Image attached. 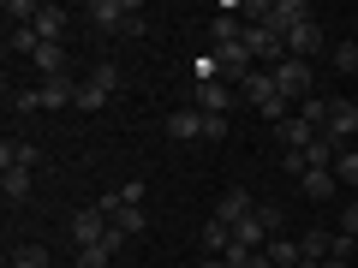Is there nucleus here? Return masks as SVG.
Segmentation results:
<instances>
[{
  "instance_id": "nucleus-26",
  "label": "nucleus",
  "mask_w": 358,
  "mask_h": 268,
  "mask_svg": "<svg viewBox=\"0 0 358 268\" xmlns=\"http://www.w3.org/2000/svg\"><path fill=\"white\" fill-rule=\"evenodd\" d=\"M6 268H48V251H42V244H18V251L6 256Z\"/></svg>"
},
{
  "instance_id": "nucleus-28",
  "label": "nucleus",
  "mask_w": 358,
  "mask_h": 268,
  "mask_svg": "<svg viewBox=\"0 0 358 268\" xmlns=\"http://www.w3.org/2000/svg\"><path fill=\"white\" fill-rule=\"evenodd\" d=\"M36 48H42V42H36V30H30V24L24 30H6V54H36Z\"/></svg>"
},
{
  "instance_id": "nucleus-25",
  "label": "nucleus",
  "mask_w": 358,
  "mask_h": 268,
  "mask_svg": "<svg viewBox=\"0 0 358 268\" xmlns=\"http://www.w3.org/2000/svg\"><path fill=\"white\" fill-rule=\"evenodd\" d=\"M192 77H197V84H227V72H221L215 48H203V54H197V60H192Z\"/></svg>"
},
{
  "instance_id": "nucleus-1",
  "label": "nucleus",
  "mask_w": 358,
  "mask_h": 268,
  "mask_svg": "<svg viewBox=\"0 0 358 268\" xmlns=\"http://www.w3.org/2000/svg\"><path fill=\"white\" fill-rule=\"evenodd\" d=\"M239 96H245V102H251L257 114L268 119V126H281V119H293V102H287L281 89H275V77H268V72H251V77L239 84Z\"/></svg>"
},
{
  "instance_id": "nucleus-10",
  "label": "nucleus",
  "mask_w": 358,
  "mask_h": 268,
  "mask_svg": "<svg viewBox=\"0 0 358 268\" xmlns=\"http://www.w3.org/2000/svg\"><path fill=\"white\" fill-rule=\"evenodd\" d=\"M72 239H78V251L108 239V215H102V203H90V209H78V215H72Z\"/></svg>"
},
{
  "instance_id": "nucleus-14",
  "label": "nucleus",
  "mask_w": 358,
  "mask_h": 268,
  "mask_svg": "<svg viewBox=\"0 0 358 268\" xmlns=\"http://www.w3.org/2000/svg\"><path fill=\"white\" fill-rule=\"evenodd\" d=\"M299 185H305V197H310V203H329V197L341 191L334 167H310V173H299Z\"/></svg>"
},
{
  "instance_id": "nucleus-21",
  "label": "nucleus",
  "mask_w": 358,
  "mask_h": 268,
  "mask_svg": "<svg viewBox=\"0 0 358 268\" xmlns=\"http://www.w3.org/2000/svg\"><path fill=\"white\" fill-rule=\"evenodd\" d=\"M30 60H36V72H42V77H66V54H60V42H42Z\"/></svg>"
},
{
  "instance_id": "nucleus-29",
  "label": "nucleus",
  "mask_w": 358,
  "mask_h": 268,
  "mask_svg": "<svg viewBox=\"0 0 358 268\" xmlns=\"http://www.w3.org/2000/svg\"><path fill=\"white\" fill-rule=\"evenodd\" d=\"M329 60H334V72H358V42H334Z\"/></svg>"
},
{
  "instance_id": "nucleus-8",
  "label": "nucleus",
  "mask_w": 358,
  "mask_h": 268,
  "mask_svg": "<svg viewBox=\"0 0 358 268\" xmlns=\"http://www.w3.org/2000/svg\"><path fill=\"white\" fill-rule=\"evenodd\" d=\"M102 215H108V227H114L120 239H138V232H143V209L120 203V191H114V197H102Z\"/></svg>"
},
{
  "instance_id": "nucleus-31",
  "label": "nucleus",
  "mask_w": 358,
  "mask_h": 268,
  "mask_svg": "<svg viewBox=\"0 0 358 268\" xmlns=\"http://www.w3.org/2000/svg\"><path fill=\"white\" fill-rule=\"evenodd\" d=\"M257 215H263L268 239H281V227H287V215H281V209H275V203H263V209H257Z\"/></svg>"
},
{
  "instance_id": "nucleus-6",
  "label": "nucleus",
  "mask_w": 358,
  "mask_h": 268,
  "mask_svg": "<svg viewBox=\"0 0 358 268\" xmlns=\"http://www.w3.org/2000/svg\"><path fill=\"white\" fill-rule=\"evenodd\" d=\"M322 137H329L334 149H346V143L358 137V102H334V107H329V126H322Z\"/></svg>"
},
{
  "instance_id": "nucleus-13",
  "label": "nucleus",
  "mask_w": 358,
  "mask_h": 268,
  "mask_svg": "<svg viewBox=\"0 0 358 268\" xmlns=\"http://www.w3.org/2000/svg\"><path fill=\"white\" fill-rule=\"evenodd\" d=\"M36 96H42V107H54V114L78 107V84H72V77H42V84H36Z\"/></svg>"
},
{
  "instance_id": "nucleus-7",
  "label": "nucleus",
  "mask_w": 358,
  "mask_h": 268,
  "mask_svg": "<svg viewBox=\"0 0 358 268\" xmlns=\"http://www.w3.org/2000/svg\"><path fill=\"white\" fill-rule=\"evenodd\" d=\"M322 48H329V36H322V24H317V18H305V24H299L293 36H287V60H317Z\"/></svg>"
},
{
  "instance_id": "nucleus-35",
  "label": "nucleus",
  "mask_w": 358,
  "mask_h": 268,
  "mask_svg": "<svg viewBox=\"0 0 358 268\" xmlns=\"http://www.w3.org/2000/svg\"><path fill=\"white\" fill-rule=\"evenodd\" d=\"M120 203H131V209H143V185H138V179H126V185H120Z\"/></svg>"
},
{
  "instance_id": "nucleus-15",
  "label": "nucleus",
  "mask_w": 358,
  "mask_h": 268,
  "mask_svg": "<svg viewBox=\"0 0 358 268\" xmlns=\"http://www.w3.org/2000/svg\"><path fill=\"white\" fill-rule=\"evenodd\" d=\"M167 137H173V143L203 137V114H197V107H173V114H167Z\"/></svg>"
},
{
  "instance_id": "nucleus-23",
  "label": "nucleus",
  "mask_w": 358,
  "mask_h": 268,
  "mask_svg": "<svg viewBox=\"0 0 358 268\" xmlns=\"http://www.w3.org/2000/svg\"><path fill=\"white\" fill-rule=\"evenodd\" d=\"M263 256H268L275 268H299V256H305V251H299V244L281 232V239H268V244H263Z\"/></svg>"
},
{
  "instance_id": "nucleus-5",
  "label": "nucleus",
  "mask_w": 358,
  "mask_h": 268,
  "mask_svg": "<svg viewBox=\"0 0 358 268\" xmlns=\"http://www.w3.org/2000/svg\"><path fill=\"white\" fill-rule=\"evenodd\" d=\"M245 48H251V60H268V66H281L287 60V36H275V30H263V24H245Z\"/></svg>"
},
{
  "instance_id": "nucleus-37",
  "label": "nucleus",
  "mask_w": 358,
  "mask_h": 268,
  "mask_svg": "<svg viewBox=\"0 0 358 268\" xmlns=\"http://www.w3.org/2000/svg\"><path fill=\"white\" fill-rule=\"evenodd\" d=\"M245 268H275V262H268L263 251H251V262H245Z\"/></svg>"
},
{
  "instance_id": "nucleus-27",
  "label": "nucleus",
  "mask_w": 358,
  "mask_h": 268,
  "mask_svg": "<svg viewBox=\"0 0 358 268\" xmlns=\"http://www.w3.org/2000/svg\"><path fill=\"white\" fill-rule=\"evenodd\" d=\"M334 179L358 191V149H341V155H334Z\"/></svg>"
},
{
  "instance_id": "nucleus-39",
  "label": "nucleus",
  "mask_w": 358,
  "mask_h": 268,
  "mask_svg": "<svg viewBox=\"0 0 358 268\" xmlns=\"http://www.w3.org/2000/svg\"><path fill=\"white\" fill-rule=\"evenodd\" d=\"M352 256H358V239H352Z\"/></svg>"
},
{
  "instance_id": "nucleus-33",
  "label": "nucleus",
  "mask_w": 358,
  "mask_h": 268,
  "mask_svg": "<svg viewBox=\"0 0 358 268\" xmlns=\"http://www.w3.org/2000/svg\"><path fill=\"white\" fill-rule=\"evenodd\" d=\"M341 239H358V197L341 209Z\"/></svg>"
},
{
  "instance_id": "nucleus-12",
  "label": "nucleus",
  "mask_w": 358,
  "mask_h": 268,
  "mask_svg": "<svg viewBox=\"0 0 358 268\" xmlns=\"http://www.w3.org/2000/svg\"><path fill=\"white\" fill-rule=\"evenodd\" d=\"M275 137H281V143H287V155H305V149H310V143H317V137H322V131H317V126H310V119H299V114H293V119H281V126H275Z\"/></svg>"
},
{
  "instance_id": "nucleus-24",
  "label": "nucleus",
  "mask_w": 358,
  "mask_h": 268,
  "mask_svg": "<svg viewBox=\"0 0 358 268\" xmlns=\"http://www.w3.org/2000/svg\"><path fill=\"white\" fill-rule=\"evenodd\" d=\"M30 30H36V42H60V30H66V13H60V6H42Z\"/></svg>"
},
{
  "instance_id": "nucleus-36",
  "label": "nucleus",
  "mask_w": 358,
  "mask_h": 268,
  "mask_svg": "<svg viewBox=\"0 0 358 268\" xmlns=\"http://www.w3.org/2000/svg\"><path fill=\"white\" fill-rule=\"evenodd\" d=\"M322 268H358V262H352V256H329V262H322Z\"/></svg>"
},
{
  "instance_id": "nucleus-17",
  "label": "nucleus",
  "mask_w": 358,
  "mask_h": 268,
  "mask_svg": "<svg viewBox=\"0 0 358 268\" xmlns=\"http://www.w3.org/2000/svg\"><path fill=\"white\" fill-rule=\"evenodd\" d=\"M120 244H126V239H120V232L108 227V239H102V244H84V251H78V268H108Z\"/></svg>"
},
{
  "instance_id": "nucleus-19",
  "label": "nucleus",
  "mask_w": 358,
  "mask_h": 268,
  "mask_svg": "<svg viewBox=\"0 0 358 268\" xmlns=\"http://www.w3.org/2000/svg\"><path fill=\"white\" fill-rule=\"evenodd\" d=\"M0 197L6 203H24L30 197V167H0Z\"/></svg>"
},
{
  "instance_id": "nucleus-32",
  "label": "nucleus",
  "mask_w": 358,
  "mask_h": 268,
  "mask_svg": "<svg viewBox=\"0 0 358 268\" xmlns=\"http://www.w3.org/2000/svg\"><path fill=\"white\" fill-rule=\"evenodd\" d=\"M203 137H209V143L227 137V114H203Z\"/></svg>"
},
{
  "instance_id": "nucleus-18",
  "label": "nucleus",
  "mask_w": 358,
  "mask_h": 268,
  "mask_svg": "<svg viewBox=\"0 0 358 268\" xmlns=\"http://www.w3.org/2000/svg\"><path fill=\"white\" fill-rule=\"evenodd\" d=\"M36 143H24V137H6L0 143V167H30V173H36Z\"/></svg>"
},
{
  "instance_id": "nucleus-34",
  "label": "nucleus",
  "mask_w": 358,
  "mask_h": 268,
  "mask_svg": "<svg viewBox=\"0 0 358 268\" xmlns=\"http://www.w3.org/2000/svg\"><path fill=\"white\" fill-rule=\"evenodd\" d=\"M13 107H18V114H36V107H42V96H36V89H18V96H13Z\"/></svg>"
},
{
  "instance_id": "nucleus-2",
  "label": "nucleus",
  "mask_w": 358,
  "mask_h": 268,
  "mask_svg": "<svg viewBox=\"0 0 358 268\" xmlns=\"http://www.w3.org/2000/svg\"><path fill=\"white\" fill-rule=\"evenodd\" d=\"M268 77H275V89H281L287 102H310V96H317V66L310 60H281V66H268Z\"/></svg>"
},
{
  "instance_id": "nucleus-9",
  "label": "nucleus",
  "mask_w": 358,
  "mask_h": 268,
  "mask_svg": "<svg viewBox=\"0 0 358 268\" xmlns=\"http://www.w3.org/2000/svg\"><path fill=\"white\" fill-rule=\"evenodd\" d=\"M239 36H245V24H239V0H221L215 18H209V42H215V48H227V42H239Z\"/></svg>"
},
{
  "instance_id": "nucleus-38",
  "label": "nucleus",
  "mask_w": 358,
  "mask_h": 268,
  "mask_svg": "<svg viewBox=\"0 0 358 268\" xmlns=\"http://www.w3.org/2000/svg\"><path fill=\"white\" fill-rule=\"evenodd\" d=\"M197 268H227V262H221V256H203V262H197Z\"/></svg>"
},
{
  "instance_id": "nucleus-4",
  "label": "nucleus",
  "mask_w": 358,
  "mask_h": 268,
  "mask_svg": "<svg viewBox=\"0 0 358 268\" xmlns=\"http://www.w3.org/2000/svg\"><path fill=\"white\" fill-rule=\"evenodd\" d=\"M114 89H120V72H114V66H96V72L78 84V107H84V114H102Z\"/></svg>"
},
{
  "instance_id": "nucleus-3",
  "label": "nucleus",
  "mask_w": 358,
  "mask_h": 268,
  "mask_svg": "<svg viewBox=\"0 0 358 268\" xmlns=\"http://www.w3.org/2000/svg\"><path fill=\"white\" fill-rule=\"evenodd\" d=\"M90 18H96V30H143V6L138 0H96Z\"/></svg>"
},
{
  "instance_id": "nucleus-30",
  "label": "nucleus",
  "mask_w": 358,
  "mask_h": 268,
  "mask_svg": "<svg viewBox=\"0 0 358 268\" xmlns=\"http://www.w3.org/2000/svg\"><path fill=\"white\" fill-rule=\"evenodd\" d=\"M329 107H334V102H322V96H310V102H299V119H310V126L322 131V126H329Z\"/></svg>"
},
{
  "instance_id": "nucleus-20",
  "label": "nucleus",
  "mask_w": 358,
  "mask_h": 268,
  "mask_svg": "<svg viewBox=\"0 0 358 268\" xmlns=\"http://www.w3.org/2000/svg\"><path fill=\"white\" fill-rule=\"evenodd\" d=\"M233 251V227H221L215 215L203 221V256H227Z\"/></svg>"
},
{
  "instance_id": "nucleus-16",
  "label": "nucleus",
  "mask_w": 358,
  "mask_h": 268,
  "mask_svg": "<svg viewBox=\"0 0 358 268\" xmlns=\"http://www.w3.org/2000/svg\"><path fill=\"white\" fill-rule=\"evenodd\" d=\"M233 96H239L233 84H197V114H227Z\"/></svg>"
},
{
  "instance_id": "nucleus-22",
  "label": "nucleus",
  "mask_w": 358,
  "mask_h": 268,
  "mask_svg": "<svg viewBox=\"0 0 358 268\" xmlns=\"http://www.w3.org/2000/svg\"><path fill=\"white\" fill-rule=\"evenodd\" d=\"M233 244H245V251H263V244H268V227H263V215L239 221V227H233Z\"/></svg>"
},
{
  "instance_id": "nucleus-11",
  "label": "nucleus",
  "mask_w": 358,
  "mask_h": 268,
  "mask_svg": "<svg viewBox=\"0 0 358 268\" xmlns=\"http://www.w3.org/2000/svg\"><path fill=\"white\" fill-rule=\"evenodd\" d=\"M251 215H257V203H251V191H245V185L221 191V203H215V221H221V227H239V221H251Z\"/></svg>"
}]
</instances>
